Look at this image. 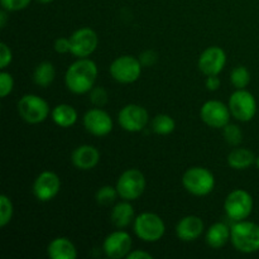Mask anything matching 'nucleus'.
<instances>
[{
	"mask_svg": "<svg viewBox=\"0 0 259 259\" xmlns=\"http://www.w3.org/2000/svg\"><path fill=\"white\" fill-rule=\"evenodd\" d=\"M175 120L172 116L167 115V114H159L156 118L152 120V129L154 133L159 134V136H167L171 134L175 131Z\"/></svg>",
	"mask_w": 259,
	"mask_h": 259,
	"instance_id": "393cba45",
	"label": "nucleus"
},
{
	"mask_svg": "<svg viewBox=\"0 0 259 259\" xmlns=\"http://www.w3.org/2000/svg\"><path fill=\"white\" fill-rule=\"evenodd\" d=\"M3 9L8 12H18L23 10L30 4V0H0Z\"/></svg>",
	"mask_w": 259,
	"mask_h": 259,
	"instance_id": "2f4dec72",
	"label": "nucleus"
},
{
	"mask_svg": "<svg viewBox=\"0 0 259 259\" xmlns=\"http://www.w3.org/2000/svg\"><path fill=\"white\" fill-rule=\"evenodd\" d=\"M228 106L232 115L240 121L252 120L257 113V101L254 96L244 89H239L232 94Z\"/></svg>",
	"mask_w": 259,
	"mask_h": 259,
	"instance_id": "1a4fd4ad",
	"label": "nucleus"
},
{
	"mask_svg": "<svg viewBox=\"0 0 259 259\" xmlns=\"http://www.w3.org/2000/svg\"><path fill=\"white\" fill-rule=\"evenodd\" d=\"M71 159H72L73 166L77 167L78 169L88 171V169L94 168L99 163L100 153H99V151L94 146L83 144V146L77 147L73 151Z\"/></svg>",
	"mask_w": 259,
	"mask_h": 259,
	"instance_id": "a211bd4d",
	"label": "nucleus"
},
{
	"mask_svg": "<svg viewBox=\"0 0 259 259\" xmlns=\"http://www.w3.org/2000/svg\"><path fill=\"white\" fill-rule=\"evenodd\" d=\"M255 156L247 148H235L228 156V164L234 169H247L255 163Z\"/></svg>",
	"mask_w": 259,
	"mask_h": 259,
	"instance_id": "412c9836",
	"label": "nucleus"
},
{
	"mask_svg": "<svg viewBox=\"0 0 259 259\" xmlns=\"http://www.w3.org/2000/svg\"><path fill=\"white\" fill-rule=\"evenodd\" d=\"M142 63L133 56H121L110 65V75L120 83L136 82L142 73Z\"/></svg>",
	"mask_w": 259,
	"mask_h": 259,
	"instance_id": "6e6552de",
	"label": "nucleus"
},
{
	"mask_svg": "<svg viewBox=\"0 0 259 259\" xmlns=\"http://www.w3.org/2000/svg\"><path fill=\"white\" fill-rule=\"evenodd\" d=\"M13 88H14L13 76L9 72H5V71L0 72V96L7 98L12 93Z\"/></svg>",
	"mask_w": 259,
	"mask_h": 259,
	"instance_id": "7c9ffc66",
	"label": "nucleus"
},
{
	"mask_svg": "<svg viewBox=\"0 0 259 259\" xmlns=\"http://www.w3.org/2000/svg\"><path fill=\"white\" fill-rule=\"evenodd\" d=\"M230 240L238 252L254 253L259 250V225L252 222H238L233 225Z\"/></svg>",
	"mask_w": 259,
	"mask_h": 259,
	"instance_id": "f03ea898",
	"label": "nucleus"
},
{
	"mask_svg": "<svg viewBox=\"0 0 259 259\" xmlns=\"http://www.w3.org/2000/svg\"><path fill=\"white\" fill-rule=\"evenodd\" d=\"M128 259H152L153 258V255L149 254V253L144 252V250H133V252H131L128 254Z\"/></svg>",
	"mask_w": 259,
	"mask_h": 259,
	"instance_id": "e433bc0d",
	"label": "nucleus"
},
{
	"mask_svg": "<svg viewBox=\"0 0 259 259\" xmlns=\"http://www.w3.org/2000/svg\"><path fill=\"white\" fill-rule=\"evenodd\" d=\"M90 101L98 108L105 105L108 103V93L104 88L98 86V88H93L90 90Z\"/></svg>",
	"mask_w": 259,
	"mask_h": 259,
	"instance_id": "c756f323",
	"label": "nucleus"
},
{
	"mask_svg": "<svg viewBox=\"0 0 259 259\" xmlns=\"http://www.w3.org/2000/svg\"><path fill=\"white\" fill-rule=\"evenodd\" d=\"M12 51L8 47L7 43L3 42L0 45V68H5L12 62Z\"/></svg>",
	"mask_w": 259,
	"mask_h": 259,
	"instance_id": "72a5a7b5",
	"label": "nucleus"
},
{
	"mask_svg": "<svg viewBox=\"0 0 259 259\" xmlns=\"http://www.w3.org/2000/svg\"><path fill=\"white\" fill-rule=\"evenodd\" d=\"M61 189V180L55 172L45 171L35 179L33 194L39 201H50L57 196Z\"/></svg>",
	"mask_w": 259,
	"mask_h": 259,
	"instance_id": "2eb2a0df",
	"label": "nucleus"
},
{
	"mask_svg": "<svg viewBox=\"0 0 259 259\" xmlns=\"http://www.w3.org/2000/svg\"><path fill=\"white\" fill-rule=\"evenodd\" d=\"M227 63V55L218 46L206 48L199 58V68L206 76L219 75Z\"/></svg>",
	"mask_w": 259,
	"mask_h": 259,
	"instance_id": "dca6fc26",
	"label": "nucleus"
},
{
	"mask_svg": "<svg viewBox=\"0 0 259 259\" xmlns=\"http://www.w3.org/2000/svg\"><path fill=\"white\" fill-rule=\"evenodd\" d=\"M118 121L124 131L137 133L146 128L148 123V111L141 105L129 104L119 111Z\"/></svg>",
	"mask_w": 259,
	"mask_h": 259,
	"instance_id": "9d476101",
	"label": "nucleus"
},
{
	"mask_svg": "<svg viewBox=\"0 0 259 259\" xmlns=\"http://www.w3.org/2000/svg\"><path fill=\"white\" fill-rule=\"evenodd\" d=\"M220 83H222V81H220V78L218 77V75L207 76V78H206V88H207V90L217 91L218 89L220 88Z\"/></svg>",
	"mask_w": 259,
	"mask_h": 259,
	"instance_id": "c9c22d12",
	"label": "nucleus"
},
{
	"mask_svg": "<svg viewBox=\"0 0 259 259\" xmlns=\"http://www.w3.org/2000/svg\"><path fill=\"white\" fill-rule=\"evenodd\" d=\"M56 77L55 66L51 62H40L35 67L34 73H33V80L40 88H47L53 82Z\"/></svg>",
	"mask_w": 259,
	"mask_h": 259,
	"instance_id": "b1692460",
	"label": "nucleus"
},
{
	"mask_svg": "<svg viewBox=\"0 0 259 259\" xmlns=\"http://www.w3.org/2000/svg\"><path fill=\"white\" fill-rule=\"evenodd\" d=\"M134 232L144 242H158L166 232V225L157 214L143 212L134 219Z\"/></svg>",
	"mask_w": 259,
	"mask_h": 259,
	"instance_id": "20e7f679",
	"label": "nucleus"
},
{
	"mask_svg": "<svg viewBox=\"0 0 259 259\" xmlns=\"http://www.w3.org/2000/svg\"><path fill=\"white\" fill-rule=\"evenodd\" d=\"M18 113L27 123L38 124L48 118L50 106L40 96L28 94L18 101Z\"/></svg>",
	"mask_w": 259,
	"mask_h": 259,
	"instance_id": "39448f33",
	"label": "nucleus"
},
{
	"mask_svg": "<svg viewBox=\"0 0 259 259\" xmlns=\"http://www.w3.org/2000/svg\"><path fill=\"white\" fill-rule=\"evenodd\" d=\"M182 184L190 194L195 196H205L214 190V175L204 167H192L185 172Z\"/></svg>",
	"mask_w": 259,
	"mask_h": 259,
	"instance_id": "7ed1b4c3",
	"label": "nucleus"
},
{
	"mask_svg": "<svg viewBox=\"0 0 259 259\" xmlns=\"http://www.w3.org/2000/svg\"><path fill=\"white\" fill-rule=\"evenodd\" d=\"M13 204L7 195L0 196V227L4 228L12 220Z\"/></svg>",
	"mask_w": 259,
	"mask_h": 259,
	"instance_id": "c85d7f7f",
	"label": "nucleus"
},
{
	"mask_svg": "<svg viewBox=\"0 0 259 259\" xmlns=\"http://www.w3.org/2000/svg\"><path fill=\"white\" fill-rule=\"evenodd\" d=\"M146 189V177L139 169L131 168L120 175L116 182L119 196L126 201L137 200Z\"/></svg>",
	"mask_w": 259,
	"mask_h": 259,
	"instance_id": "423d86ee",
	"label": "nucleus"
},
{
	"mask_svg": "<svg viewBox=\"0 0 259 259\" xmlns=\"http://www.w3.org/2000/svg\"><path fill=\"white\" fill-rule=\"evenodd\" d=\"M39 3H42V4H48V3L53 2V0H38Z\"/></svg>",
	"mask_w": 259,
	"mask_h": 259,
	"instance_id": "58836bf2",
	"label": "nucleus"
},
{
	"mask_svg": "<svg viewBox=\"0 0 259 259\" xmlns=\"http://www.w3.org/2000/svg\"><path fill=\"white\" fill-rule=\"evenodd\" d=\"M105 254L111 259H120L128 257L132 252V237L126 232L118 230L105 238L103 244Z\"/></svg>",
	"mask_w": 259,
	"mask_h": 259,
	"instance_id": "ddd939ff",
	"label": "nucleus"
},
{
	"mask_svg": "<svg viewBox=\"0 0 259 259\" xmlns=\"http://www.w3.org/2000/svg\"><path fill=\"white\" fill-rule=\"evenodd\" d=\"M98 77V66L89 58H80L67 68L65 82L73 94L90 93Z\"/></svg>",
	"mask_w": 259,
	"mask_h": 259,
	"instance_id": "f257e3e1",
	"label": "nucleus"
},
{
	"mask_svg": "<svg viewBox=\"0 0 259 259\" xmlns=\"http://www.w3.org/2000/svg\"><path fill=\"white\" fill-rule=\"evenodd\" d=\"M50 258L52 259H76L77 250L73 243L67 238H56L47 248Z\"/></svg>",
	"mask_w": 259,
	"mask_h": 259,
	"instance_id": "6ab92c4d",
	"label": "nucleus"
},
{
	"mask_svg": "<svg viewBox=\"0 0 259 259\" xmlns=\"http://www.w3.org/2000/svg\"><path fill=\"white\" fill-rule=\"evenodd\" d=\"M71 53L76 57L86 58L98 47V34L91 28H80L70 37Z\"/></svg>",
	"mask_w": 259,
	"mask_h": 259,
	"instance_id": "f8f14e48",
	"label": "nucleus"
},
{
	"mask_svg": "<svg viewBox=\"0 0 259 259\" xmlns=\"http://www.w3.org/2000/svg\"><path fill=\"white\" fill-rule=\"evenodd\" d=\"M230 115L232 113L229 106L218 100L207 101L200 110L202 121L211 128H224L227 124H229Z\"/></svg>",
	"mask_w": 259,
	"mask_h": 259,
	"instance_id": "9b49d317",
	"label": "nucleus"
},
{
	"mask_svg": "<svg viewBox=\"0 0 259 259\" xmlns=\"http://www.w3.org/2000/svg\"><path fill=\"white\" fill-rule=\"evenodd\" d=\"M118 196L119 194L116 187L103 186L98 190V192H96V201H98L99 205L108 206V205L113 204Z\"/></svg>",
	"mask_w": 259,
	"mask_h": 259,
	"instance_id": "bb28decb",
	"label": "nucleus"
},
{
	"mask_svg": "<svg viewBox=\"0 0 259 259\" xmlns=\"http://www.w3.org/2000/svg\"><path fill=\"white\" fill-rule=\"evenodd\" d=\"M52 119L61 128L72 126L77 120V111L68 104H60L52 110Z\"/></svg>",
	"mask_w": 259,
	"mask_h": 259,
	"instance_id": "4be33fe9",
	"label": "nucleus"
},
{
	"mask_svg": "<svg viewBox=\"0 0 259 259\" xmlns=\"http://www.w3.org/2000/svg\"><path fill=\"white\" fill-rule=\"evenodd\" d=\"M83 125L93 136L104 137L113 131V119L103 109H90L83 115Z\"/></svg>",
	"mask_w": 259,
	"mask_h": 259,
	"instance_id": "4468645a",
	"label": "nucleus"
},
{
	"mask_svg": "<svg viewBox=\"0 0 259 259\" xmlns=\"http://www.w3.org/2000/svg\"><path fill=\"white\" fill-rule=\"evenodd\" d=\"M8 10L3 9L2 12H0V28H5V25H7V20H8V14H7Z\"/></svg>",
	"mask_w": 259,
	"mask_h": 259,
	"instance_id": "4c0bfd02",
	"label": "nucleus"
},
{
	"mask_svg": "<svg viewBox=\"0 0 259 259\" xmlns=\"http://www.w3.org/2000/svg\"><path fill=\"white\" fill-rule=\"evenodd\" d=\"M225 212L234 222L247 219L253 210V199L245 190H234L225 199Z\"/></svg>",
	"mask_w": 259,
	"mask_h": 259,
	"instance_id": "0eeeda50",
	"label": "nucleus"
},
{
	"mask_svg": "<svg viewBox=\"0 0 259 259\" xmlns=\"http://www.w3.org/2000/svg\"><path fill=\"white\" fill-rule=\"evenodd\" d=\"M255 164H257V167L259 169V157H257V159H255Z\"/></svg>",
	"mask_w": 259,
	"mask_h": 259,
	"instance_id": "ea45409f",
	"label": "nucleus"
},
{
	"mask_svg": "<svg viewBox=\"0 0 259 259\" xmlns=\"http://www.w3.org/2000/svg\"><path fill=\"white\" fill-rule=\"evenodd\" d=\"M223 134L224 138L230 146H239L243 141V133L240 128L235 124H227L223 128Z\"/></svg>",
	"mask_w": 259,
	"mask_h": 259,
	"instance_id": "cd10ccee",
	"label": "nucleus"
},
{
	"mask_svg": "<svg viewBox=\"0 0 259 259\" xmlns=\"http://www.w3.org/2000/svg\"><path fill=\"white\" fill-rule=\"evenodd\" d=\"M204 232V223L199 217L189 215L185 217L179 222L176 227V234L179 239L184 242H192L200 238V235Z\"/></svg>",
	"mask_w": 259,
	"mask_h": 259,
	"instance_id": "f3484780",
	"label": "nucleus"
},
{
	"mask_svg": "<svg viewBox=\"0 0 259 259\" xmlns=\"http://www.w3.org/2000/svg\"><path fill=\"white\" fill-rule=\"evenodd\" d=\"M230 233H232V229H229L223 223H217V224L211 225L206 233L207 245L214 249L224 247L228 240L230 239Z\"/></svg>",
	"mask_w": 259,
	"mask_h": 259,
	"instance_id": "aec40b11",
	"label": "nucleus"
},
{
	"mask_svg": "<svg viewBox=\"0 0 259 259\" xmlns=\"http://www.w3.org/2000/svg\"><path fill=\"white\" fill-rule=\"evenodd\" d=\"M230 81L237 90L245 89L250 82V72L244 66H237L230 73Z\"/></svg>",
	"mask_w": 259,
	"mask_h": 259,
	"instance_id": "a878e982",
	"label": "nucleus"
},
{
	"mask_svg": "<svg viewBox=\"0 0 259 259\" xmlns=\"http://www.w3.org/2000/svg\"><path fill=\"white\" fill-rule=\"evenodd\" d=\"M55 50L57 53L71 52V40L70 38H57L55 42Z\"/></svg>",
	"mask_w": 259,
	"mask_h": 259,
	"instance_id": "f704fd0d",
	"label": "nucleus"
},
{
	"mask_svg": "<svg viewBox=\"0 0 259 259\" xmlns=\"http://www.w3.org/2000/svg\"><path fill=\"white\" fill-rule=\"evenodd\" d=\"M134 218V209L128 201L116 204L111 210V222L116 228H125L132 223Z\"/></svg>",
	"mask_w": 259,
	"mask_h": 259,
	"instance_id": "5701e85b",
	"label": "nucleus"
},
{
	"mask_svg": "<svg viewBox=\"0 0 259 259\" xmlns=\"http://www.w3.org/2000/svg\"><path fill=\"white\" fill-rule=\"evenodd\" d=\"M157 58H158V55H157L156 51L148 50L144 51L139 55V61H141L142 66L143 67H148V66L154 65L157 62Z\"/></svg>",
	"mask_w": 259,
	"mask_h": 259,
	"instance_id": "473e14b6",
	"label": "nucleus"
}]
</instances>
